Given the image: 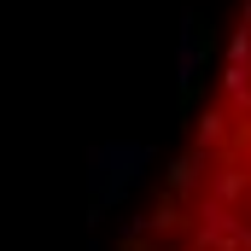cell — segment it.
Instances as JSON below:
<instances>
[{
	"label": "cell",
	"instance_id": "1",
	"mask_svg": "<svg viewBox=\"0 0 251 251\" xmlns=\"http://www.w3.org/2000/svg\"><path fill=\"white\" fill-rule=\"evenodd\" d=\"M88 164H94V170H88L94 210H105V204H123V193L146 176L152 146H146V140H111V146H94V158H88Z\"/></svg>",
	"mask_w": 251,
	"mask_h": 251
},
{
	"label": "cell",
	"instance_id": "2",
	"mask_svg": "<svg viewBox=\"0 0 251 251\" xmlns=\"http://www.w3.org/2000/svg\"><path fill=\"white\" fill-rule=\"evenodd\" d=\"M199 70H204V59H199V24L181 18V47H176V76H181V88H199Z\"/></svg>",
	"mask_w": 251,
	"mask_h": 251
}]
</instances>
